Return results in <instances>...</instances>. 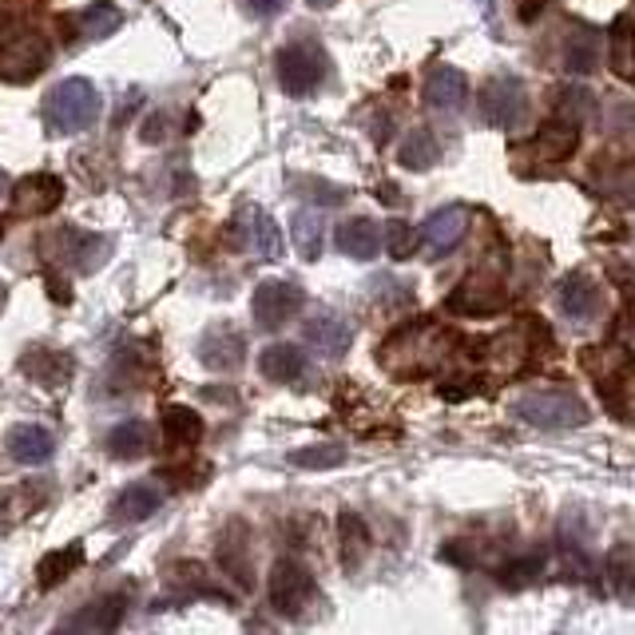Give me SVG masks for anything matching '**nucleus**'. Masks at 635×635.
Listing matches in <instances>:
<instances>
[{
    "instance_id": "f257e3e1",
    "label": "nucleus",
    "mask_w": 635,
    "mask_h": 635,
    "mask_svg": "<svg viewBox=\"0 0 635 635\" xmlns=\"http://www.w3.org/2000/svg\"><path fill=\"white\" fill-rule=\"evenodd\" d=\"M100 108L104 100L96 84L84 80V76H72V80H60L45 96V124L52 127L56 136H80V131H88L100 119Z\"/></svg>"
},
{
    "instance_id": "f03ea898",
    "label": "nucleus",
    "mask_w": 635,
    "mask_h": 635,
    "mask_svg": "<svg viewBox=\"0 0 635 635\" xmlns=\"http://www.w3.org/2000/svg\"><path fill=\"white\" fill-rule=\"evenodd\" d=\"M40 254H45L48 266H60V271L72 274H91L108 263L111 238L91 235V231L80 227H56L48 235H40Z\"/></svg>"
},
{
    "instance_id": "7ed1b4c3",
    "label": "nucleus",
    "mask_w": 635,
    "mask_h": 635,
    "mask_svg": "<svg viewBox=\"0 0 635 635\" xmlns=\"http://www.w3.org/2000/svg\"><path fill=\"white\" fill-rule=\"evenodd\" d=\"M512 418L536 429H576L588 421V406L572 390H528L512 401Z\"/></svg>"
},
{
    "instance_id": "20e7f679",
    "label": "nucleus",
    "mask_w": 635,
    "mask_h": 635,
    "mask_svg": "<svg viewBox=\"0 0 635 635\" xmlns=\"http://www.w3.org/2000/svg\"><path fill=\"white\" fill-rule=\"evenodd\" d=\"M52 60V45L40 28H17L0 37V80L4 84H28L37 80Z\"/></svg>"
},
{
    "instance_id": "39448f33",
    "label": "nucleus",
    "mask_w": 635,
    "mask_h": 635,
    "mask_svg": "<svg viewBox=\"0 0 635 635\" xmlns=\"http://www.w3.org/2000/svg\"><path fill=\"white\" fill-rule=\"evenodd\" d=\"M274 68H279V84L286 96H310L326 80V52L310 40H299V45L282 48Z\"/></svg>"
},
{
    "instance_id": "423d86ee",
    "label": "nucleus",
    "mask_w": 635,
    "mask_h": 635,
    "mask_svg": "<svg viewBox=\"0 0 635 635\" xmlns=\"http://www.w3.org/2000/svg\"><path fill=\"white\" fill-rule=\"evenodd\" d=\"M525 116H528V91L517 76L500 72L481 88V119L489 127L512 131V127L525 124Z\"/></svg>"
},
{
    "instance_id": "0eeeda50",
    "label": "nucleus",
    "mask_w": 635,
    "mask_h": 635,
    "mask_svg": "<svg viewBox=\"0 0 635 635\" xmlns=\"http://www.w3.org/2000/svg\"><path fill=\"white\" fill-rule=\"evenodd\" d=\"M266 596H271V608L279 616H302L306 604L314 599V576L306 572V564L299 560H279L271 568V580H266Z\"/></svg>"
},
{
    "instance_id": "6e6552de",
    "label": "nucleus",
    "mask_w": 635,
    "mask_h": 635,
    "mask_svg": "<svg viewBox=\"0 0 635 635\" xmlns=\"http://www.w3.org/2000/svg\"><path fill=\"white\" fill-rule=\"evenodd\" d=\"M302 302H306V294H302L299 282H286V279L258 282V286H254V299H251L254 322L263 330H282L302 310Z\"/></svg>"
},
{
    "instance_id": "1a4fd4ad",
    "label": "nucleus",
    "mask_w": 635,
    "mask_h": 635,
    "mask_svg": "<svg viewBox=\"0 0 635 635\" xmlns=\"http://www.w3.org/2000/svg\"><path fill=\"white\" fill-rule=\"evenodd\" d=\"M592 378L599 381V398L612 409V418L635 426V358L612 350V373L599 370Z\"/></svg>"
},
{
    "instance_id": "9d476101",
    "label": "nucleus",
    "mask_w": 635,
    "mask_h": 635,
    "mask_svg": "<svg viewBox=\"0 0 635 635\" xmlns=\"http://www.w3.org/2000/svg\"><path fill=\"white\" fill-rule=\"evenodd\" d=\"M63 199V183L56 175H28L12 187V218H40Z\"/></svg>"
},
{
    "instance_id": "9b49d317",
    "label": "nucleus",
    "mask_w": 635,
    "mask_h": 635,
    "mask_svg": "<svg viewBox=\"0 0 635 635\" xmlns=\"http://www.w3.org/2000/svg\"><path fill=\"white\" fill-rule=\"evenodd\" d=\"M465 231H469V211L465 207H441L426 218V227H421V243H426L429 258H444V254H453L461 246Z\"/></svg>"
},
{
    "instance_id": "f8f14e48",
    "label": "nucleus",
    "mask_w": 635,
    "mask_h": 635,
    "mask_svg": "<svg viewBox=\"0 0 635 635\" xmlns=\"http://www.w3.org/2000/svg\"><path fill=\"white\" fill-rule=\"evenodd\" d=\"M556 306H560V314L572 318V322H592V318L599 314V306H604V294H599V286L584 271H572L564 274V282L556 286Z\"/></svg>"
},
{
    "instance_id": "ddd939ff",
    "label": "nucleus",
    "mask_w": 635,
    "mask_h": 635,
    "mask_svg": "<svg viewBox=\"0 0 635 635\" xmlns=\"http://www.w3.org/2000/svg\"><path fill=\"white\" fill-rule=\"evenodd\" d=\"M243 354H246V338L238 334L235 326H227V322H218V326H211L207 334L199 338V362L215 373L238 370Z\"/></svg>"
},
{
    "instance_id": "4468645a",
    "label": "nucleus",
    "mask_w": 635,
    "mask_h": 635,
    "mask_svg": "<svg viewBox=\"0 0 635 635\" xmlns=\"http://www.w3.org/2000/svg\"><path fill=\"white\" fill-rule=\"evenodd\" d=\"M20 373L32 378L37 385H45V390H60L63 381H72L76 362H72V354H63V350L28 345L25 354H20Z\"/></svg>"
},
{
    "instance_id": "2eb2a0df",
    "label": "nucleus",
    "mask_w": 635,
    "mask_h": 635,
    "mask_svg": "<svg viewBox=\"0 0 635 635\" xmlns=\"http://www.w3.org/2000/svg\"><path fill=\"white\" fill-rule=\"evenodd\" d=\"M127 616V596L124 592H111V596H100L84 604L76 616H68L60 624V632H116Z\"/></svg>"
},
{
    "instance_id": "dca6fc26",
    "label": "nucleus",
    "mask_w": 635,
    "mask_h": 635,
    "mask_svg": "<svg viewBox=\"0 0 635 635\" xmlns=\"http://www.w3.org/2000/svg\"><path fill=\"white\" fill-rule=\"evenodd\" d=\"M505 291H500L497 279H469L461 282L449 299V310L457 314H469V318H485V314H500L505 310Z\"/></svg>"
},
{
    "instance_id": "f3484780",
    "label": "nucleus",
    "mask_w": 635,
    "mask_h": 635,
    "mask_svg": "<svg viewBox=\"0 0 635 635\" xmlns=\"http://www.w3.org/2000/svg\"><path fill=\"white\" fill-rule=\"evenodd\" d=\"M421 96H426L429 108L437 111H449V108H461L465 96H469V80H465L461 68H453V63H437L433 72L426 76V88H421Z\"/></svg>"
},
{
    "instance_id": "a211bd4d",
    "label": "nucleus",
    "mask_w": 635,
    "mask_h": 635,
    "mask_svg": "<svg viewBox=\"0 0 635 635\" xmlns=\"http://www.w3.org/2000/svg\"><path fill=\"white\" fill-rule=\"evenodd\" d=\"M302 334H306V342L314 345L318 354H326V358L350 354V342H354V330H350V322H345L342 314H314L306 326H302Z\"/></svg>"
},
{
    "instance_id": "6ab92c4d",
    "label": "nucleus",
    "mask_w": 635,
    "mask_h": 635,
    "mask_svg": "<svg viewBox=\"0 0 635 635\" xmlns=\"http://www.w3.org/2000/svg\"><path fill=\"white\" fill-rule=\"evenodd\" d=\"M4 449L17 465H48L56 453V437L45 426H12Z\"/></svg>"
},
{
    "instance_id": "aec40b11",
    "label": "nucleus",
    "mask_w": 635,
    "mask_h": 635,
    "mask_svg": "<svg viewBox=\"0 0 635 635\" xmlns=\"http://www.w3.org/2000/svg\"><path fill=\"white\" fill-rule=\"evenodd\" d=\"M528 147H533L540 159H548V164H560V159H568V155L580 147V124H572V119H564V116H553L540 131H536Z\"/></svg>"
},
{
    "instance_id": "412c9836",
    "label": "nucleus",
    "mask_w": 635,
    "mask_h": 635,
    "mask_svg": "<svg viewBox=\"0 0 635 635\" xmlns=\"http://www.w3.org/2000/svg\"><path fill=\"white\" fill-rule=\"evenodd\" d=\"M334 243H338V251H342L345 258L370 263V258H378V251H381L378 223H373V218H345L342 227H338Z\"/></svg>"
},
{
    "instance_id": "4be33fe9",
    "label": "nucleus",
    "mask_w": 635,
    "mask_h": 635,
    "mask_svg": "<svg viewBox=\"0 0 635 635\" xmlns=\"http://www.w3.org/2000/svg\"><path fill=\"white\" fill-rule=\"evenodd\" d=\"M159 505H164V492L155 489V485H127L124 492L116 497V505H111V520H119V525H136V520H147L152 512H159Z\"/></svg>"
},
{
    "instance_id": "5701e85b",
    "label": "nucleus",
    "mask_w": 635,
    "mask_h": 635,
    "mask_svg": "<svg viewBox=\"0 0 635 635\" xmlns=\"http://www.w3.org/2000/svg\"><path fill=\"white\" fill-rule=\"evenodd\" d=\"M564 68L576 76H592L599 68V32L592 25H576L564 45Z\"/></svg>"
},
{
    "instance_id": "b1692460",
    "label": "nucleus",
    "mask_w": 635,
    "mask_h": 635,
    "mask_svg": "<svg viewBox=\"0 0 635 635\" xmlns=\"http://www.w3.org/2000/svg\"><path fill=\"white\" fill-rule=\"evenodd\" d=\"M302 370H306V358H302V350L291 342H274L258 354V373H263L266 381H279V385L302 378Z\"/></svg>"
},
{
    "instance_id": "393cba45",
    "label": "nucleus",
    "mask_w": 635,
    "mask_h": 635,
    "mask_svg": "<svg viewBox=\"0 0 635 635\" xmlns=\"http://www.w3.org/2000/svg\"><path fill=\"white\" fill-rule=\"evenodd\" d=\"M398 164L406 172H429V167L441 164V139L429 127H413L398 147Z\"/></svg>"
},
{
    "instance_id": "a878e982",
    "label": "nucleus",
    "mask_w": 635,
    "mask_h": 635,
    "mask_svg": "<svg viewBox=\"0 0 635 635\" xmlns=\"http://www.w3.org/2000/svg\"><path fill=\"white\" fill-rule=\"evenodd\" d=\"M243 238L263 263H274L282 258V231L266 211H246V227H243Z\"/></svg>"
},
{
    "instance_id": "bb28decb",
    "label": "nucleus",
    "mask_w": 635,
    "mask_h": 635,
    "mask_svg": "<svg viewBox=\"0 0 635 635\" xmlns=\"http://www.w3.org/2000/svg\"><path fill=\"white\" fill-rule=\"evenodd\" d=\"M104 449H108L116 461H136V457H144L147 449H152V429H147L144 421H119L108 433V441H104Z\"/></svg>"
},
{
    "instance_id": "cd10ccee",
    "label": "nucleus",
    "mask_w": 635,
    "mask_h": 635,
    "mask_svg": "<svg viewBox=\"0 0 635 635\" xmlns=\"http://www.w3.org/2000/svg\"><path fill=\"white\" fill-rule=\"evenodd\" d=\"M203 437V418L187 406H167L164 409V441L172 449H190Z\"/></svg>"
},
{
    "instance_id": "c85d7f7f",
    "label": "nucleus",
    "mask_w": 635,
    "mask_h": 635,
    "mask_svg": "<svg viewBox=\"0 0 635 635\" xmlns=\"http://www.w3.org/2000/svg\"><path fill=\"white\" fill-rule=\"evenodd\" d=\"M338 536H342V564L345 572H354L365 556V545H370V533H365V520L358 512H342L338 517Z\"/></svg>"
},
{
    "instance_id": "c756f323",
    "label": "nucleus",
    "mask_w": 635,
    "mask_h": 635,
    "mask_svg": "<svg viewBox=\"0 0 635 635\" xmlns=\"http://www.w3.org/2000/svg\"><path fill=\"white\" fill-rule=\"evenodd\" d=\"M80 564H84V548L80 545H68V548H60V553H48L45 560H40V568H37L40 588H56V584L68 580Z\"/></svg>"
},
{
    "instance_id": "7c9ffc66",
    "label": "nucleus",
    "mask_w": 635,
    "mask_h": 635,
    "mask_svg": "<svg viewBox=\"0 0 635 635\" xmlns=\"http://www.w3.org/2000/svg\"><path fill=\"white\" fill-rule=\"evenodd\" d=\"M80 28H84V37H91V40H104V37H111L119 25H124V12L111 4V0H96V4H88V9L80 12Z\"/></svg>"
},
{
    "instance_id": "2f4dec72",
    "label": "nucleus",
    "mask_w": 635,
    "mask_h": 635,
    "mask_svg": "<svg viewBox=\"0 0 635 635\" xmlns=\"http://www.w3.org/2000/svg\"><path fill=\"white\" fill-rule=\"evenodd\" d=\"M291 227H294V251L306 263H314L318 254H322V218H318V211H294Z\"/></svg>"
},
{
    "instance_id": "473e14b6",
    "label": "nucleus",
    "mask_w": 635,
    "mask_h": 635,
    "mask_svg": "<svg viewBox=\"0 0 635 635\" xmlns=\"http://www.w3.org/2000/svg\"><path fill=\"white\" fill-rule=\"evenodd\" d=\"M635 25L632 17H619L616 28H612V68H616V76H624V80L635 84V60H632V45H635Z\"/></svg>"
},
{
    "instance_id": "72a5a7b5",
    "label": "nucleus",
    "mask_w": 635,
    "mask_h": 635,
    "mask_svg": "<svg viewBox=\"0 0 635 635\" xmlns=\"http://www.w3.org/2000/svg\"><path fill=\"white\" fill-rule=\"evenodd\" d=\"M556 116L572 119V124H588V119L596 116V96H592L588 88H580V84L560 88V96H556Z\"/></svg>"
},
{
    "instance_id": "f704fd0d",
    "label": "nucleus",
    "mask_w": 635,
    "mask_h": 635,
    "mask_svg": "<svg viewBox=\"0 0 635 635\" xmlns=\"http://www.w3.org/2000/svg\"><path fill=\"white\" fill-rule=\"evenodd\" d=\"M291 461L299 465V469H314V472L338 469V465H345V449H342V444H334V441H326V444H306V449H294Z\"/></svg>"
},
{
    "instance_id": "c9c22d12",
    "label": "nucleus",
    "mask_w": 635,
    "mask_h": 635,
    "mask_svg": "<svg viewBox=\"0 0 635 635\" xmlns=\"http://www.w3.org/2000/svg\"><path fill=\"white\" fill-rule=\"evenodd\" d=\"M608 584L616 596H632L635 592V553L627 545H619L616 553L608 556Z\"/></svg>"
},
{
    "instance_id": "e433bc0d",
    "label": "nucleus",
    "mask_w": 635,
    "mask_h": 635,
    "mask_svg": "<svg viewBox=\"0 0 635 635\" xmlns=\"http://www.w3.org/2000/svg\"><path fill=\"white\" fill-rule=\"evenodd\" d=\"M385 246H390V258L406 263V258H413V254H418L421 231L413 227V223H406V218H393L390 227H385Z\"/></svg>"
},
{
    "instance_id": "4c0bfd02",
    "label": "nucleus",
    "mask_w": 635,
    "mask_h": 635,
    "mask_svg": "<svg viewBox=\"0 0 635 635\" xmlns=\"http://www.w3.org/2000/svg\"><path fill=\"white\" fill-rule=\"evenodd\" d=\"M218 564H223V572H227V576H235L238 584H243V588H251V564H246V545L243 540H223V545H218Z\"/></svg>"
},
{
    "instance_id": "58836bf2",
    "label": "nucleus",
    "mask_w": 635,
    "mask_h": 635,
    "mask_svg": "<svg viewBox=\"0 0 635 635\" xmlns=\"http://www.w3.org/2000/svg\"><path fill=\"white\" fill-rule=\"evenodd\" d=\"M540 568H545V564H540V556L512 560V564H505V568H500V584H505V588H528V584L540 576Z\"/></svg>"
},
{
    "instance_id": "ea45409f",
    "label": "nucleus",
    "mask_w": 635,
    "mask_h": 635,
    "mask_svg": "<svg viewBox=\"0 0 635 635\" xmlns=\"http://www.w3.org/2000/svg\"><path fill=\"white\" fill-rule=\"evenodd\" d=\"M28 4H32V0H0V32L9 25H17V20L25 17Z\"/></svg>"
},
{
    "instance_id": "a19ab883",
    "label": "nucleus",
    "mask_w": 635,
    "mask_h": 635,
    "mask_svg": "<svg viewBox=\"0 0 635 635\" xmlns=\"http://www.w3.org/2000/svg\"><path fill=\"white\" fill-rule=\"evenodd\" d=\"M441 556H444V560H449V564H461V568H472V553H469V545H465V540H457V545H449Z\"/></svg>"
},
{
    "instance_id": "79ce46f5",
    "label": "nucleus",
    "mask_w": 635,
    "mask_h": 635,
    "mask_svg": "<svg viewBox=\"0 0 635 635\" xmlns=\"http://www.w3.org/2000/svg\"><path fill=\"white\" fill-rule=\"evenodd\" d=\"M246 4H251L254 17H274V12H282L286 0H246Z\"/></svg>"
},
{
    "instance_id": "37998d69",
    "label": "nucleus",
    "mask_w": 635,
    "mask_h": 635,
    "mask_svg": "<svg viewBox=\"0 0 635 635\" xmlns=\"http://www.w3.org/2000/svg\"><path fill=\"white\" fill-rule=\"evenodd\" d=\"M164 127H167V116H155V119H152V124H147V127H144V139H147V144H159V139H164V136H167Z\"/></svg>"
},
{
    "instance_id": "c03bdc74",
    "label": "nucleus",
    "mask_w": 635,
    "mask_h": 635,
    "mask_svg": "<svg viewBox=\"0 0 635 635\" xmlns=\"http://www.w3.org/2000/svg\"><path fill=\"white\" fill-rule=\"evenodd\" d=\"M378 199H381V203H393V207H401V203H406V195H401V190L393 187V183H381V187H378Z\"/></svg>"
},
{
    "instance_id": "a18cd8bd",
    "label": "nucleus",
    "mask_w": 635,
    "mask_h": 635,
    "mask_svg": "<svg viewBox=\"0 0 635 635\" xmlns=\"http://www.w3.org/2000/svg\"><path fill=\"white\" fill-rule=\"evenodd\" d=\"M548 0H517V12H520V20H536V12L545 9Z\"/></svg>"
},
{
    "instance_id": "49530a36",
    "label": "nucleus",
    "mask_w": 635,
    "mask_h": 635,
    "mask_svg": "<svg viewBox=\"0 0 635 635\" xmlns=\"http://www.w3.org/2000/svg\"><path fill=\"white\" fill-rule=\"evenodd\" d=\"M310 9H330V4H334V0H306Z\"/></svg>"
},
{
    "instance_id": "de8ad7c7",
    "label": "nucleus",
    "mask_w": 635,
    "mask_h": 635,
    "mask_svg": "<svg viewBox=\"0 0 635 635\" xmlns=\"http://www.w3.org/2000/svg\"><path fill=\"white\" fill-rule=\"evenodd\" d=\"M477 4H481V12H485V17H492V0H477Z\"/></svg>"
},
{
    "instance_id": "09e8293b",
    "label": "nucleus",
    "mask_w": 635,
    "mask_h": 635,
    "mask_svg": "<svg viewBox=\"0 0 635 635\" xmlns=\"http://www.w3.org/2000/svg\"><path fill=\"white\" fill-rule=\"evenodd\" d=\"M4 299H9V286H4V282H0V310H4Z\"/></svg>"
},
{
    "instance_id": "8fccbe9b",
    "label": "nucleus",
    "mask_w": 635,
    "mask_h": 635,
    "mask_svg": "<svg viewBox=\"0 0 635 635\" xmlns=\"http://www.w3.org/2000/svg\"><path fill=\"white\" fill-rule=\"evenodd\" d=\"M4 190H9V175L0 172V195H4Z\"/></svg>"
},
{
    "instance_id": "3c124183",
    "label": "nucleus",
    "mask_w": 635,
    "mask_h": 635,
    "mask_svg": "<svg viewBox=\"0 0 635 635\" xmlns=\"http://www.w3.org/2000/svg\"><path fill=\"white\" fill-rule=\"evenodd\" d=\"M0 533H4V520H0Z\"/></svg>"
}]
</instances>
